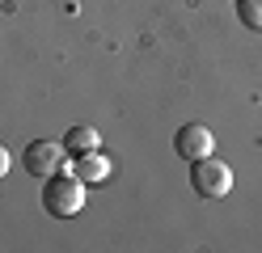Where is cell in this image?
<instances>
[{
	"label": "cell",
	"instance_id": "obj_1",
	"mask_svg": "<svg viewBox=\"0 0 262 253\" xmlns=\"http://www.w3.org/2000/svg\"><path fill=\"white\" fill-rule=\"evenodd\" d=\"M85 207V181H80L68 165L55 169L51 177H42V211L55 219H68Z\"/></svg>",
	"mask_w": 262,
	"mask_h": 253
},
{
	"label": "cell",
	"instance_id": "obj_2",
	"mask_svg": "<svg viewBox=\"0 0 262 253\" xmlns=\"http://www.w3.org/2000/svg\"><path fill=\"white\" fill-rule=\"evenodd\" d=\"M190 186L203 198H224L233 190V169L216 156H199V160H190Z\"/></svg>",
	"mask_w": 262,
	"mask_h": 253
},
{
	"label": "cell",
	"instance_id": "obj_3",
	"mask_svg": "<svg viewBox=\"0 0 262 253\" xmlns=\"http://www.w3.org/2000/svg\"><path fill=\"white\" fill-rule=\"evenodd\" d=\"M63 156H68V148L55 144V140L26 144V169H30V177H51L55 169H63Z\"/></svg>",
	"mask_w": 262,
	"mask_h": 253
},
{
	"label": "cell",
	"instance_id": "obj_4",
	"mask_svg": "<svg viewBox=\"0 0 262 253\" xmlns=\"http://www.w3.org/2000/svg\"><path fill=\"white\" fill-rule=\"evenodd\" d=\"M211 148H216V135H211L203 123H186V127H178V135H173V152L182 160L211 156Z\"/></svg>",
	"mask_w": 262,
	"mask_h": 253
},
{
	"label": "cell",
	"instance_id": "obj_5",
	"mask_svg": "<svg viewBox=\"0 0 262 253\" xmlns=\"http://www.w3.org/2000/svg\"><path fill=\"white\" fill-rule=\"evenodd\" d=\"M72 173L85 181V186H97V181H106V177H110V160L102 156V148L80 152V156H76V165H72Z\"/></svg>",
	"mask_w": 262,
	"mask_h": 253
},
{
	"label": "cell",
	"instance_id": "obj_6",
	"mask_svg": "<svg viewBox=\"0 0 262 253\" xmlns=\"http://www.w3.org/2000/svg\"><path fill=\"white\" fill-rule=\"evenodd\" d=\"M63 148L68 152H93V148H102V135H97V127H72L68 135H63Z\"/></svg>",
	"mask_w": 262,
	"mask_h": 253
},
{
	"label": "cell",
	"instance_id": "obj_7",
	"mask_svg": "<svg viewBox=\"0 0 262 253\" xmlns=\"http://www.w3.org/2000/svg\"><path fill=\"white\" fill-rule=\"evenodd\" d=\"M233 9L245 30H262V0H233Z\"/></svg>",
	"mask_w": 262,
	"mask_h": 253
},
{
	"label": "cell",
	"instance_id": "obj_8",
	"mask_svg": "<svg viewBox=\"0 0 262 253\" xmlns=\"http://www.w3.org/2000/svg\"><path fill=\"white\" fill-rule=\"evenodd\" d=\"M9 165H13V156H9V148H5V144H0V177H5V173H9Z\"/></svg>",
	"mask_w": 262,
	"mask_h": 253
}]
</instances>
